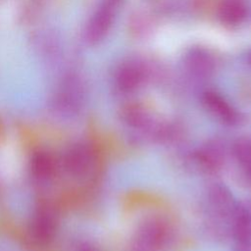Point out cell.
Returning <instances> with one entry per match:
<instances>
[{"label": "cell", "mask_w": 251, "mask_h": 251, "mask_svg": "<svg viewBox=\"0 0 251 251\" xmlns=\"http://www.w3.org/2000/svg\"><path fill=\"white\" fill-rule=\"evenodd\" d=\"M121 5L122 0L100 1L85 25L83 36L87 44L96 45L105 38L116 20Z\"/></svg>", "instance_id": "1"}, {"label": "cell", "mask_w": 251, "mask_h": 251, "mask_svg": "<svg viewBox=\"0 0 251 251\" xmlns=\"http://www.w3.org/2000/svg\"><path fill=\"white\" fill-rule=\"evenodd\" d=\"M168 226L157 219L147 220L139 226L130 243V251H158L166 243Z\"/></svg>", "instance_id": "2"}, {"label": "cell", "mask_w": 251, "mask_h": 251, "mask_svg": "<svg viewBox=\"0 0 251 251\" xmlns=\"http://www.w3.org/2000/svg\"><path fill=\"white\" fill-rule=\"evenodd\" d=\"M202 103L211 115L227 126H236L242 121L241 115L218 92L205 91Z\"/></svg>", "instance_id": "3"}, {"label": "cell", "mask_w": 251, "mask_h": 251, "mask_svg": "<svg viewBox=\"0 0 251 251\" xmlns=\"http://www.w3.org/2000/svg\"><path fill=\"white\" fill-rule=\"evenodd\" d=\"M196 161L209 172L219 170L224 163V149L217 141H209L195 153Z\"/></svg>", "instance_id": "4"}, {"label": "cell", "mask_w": 251, "mask_h": 251, "mask_svg": "<svg viewBox=\"0 0 251 251\" xmlns=\"http://www.w3.org/2000/svg\"><path fill=\"white\" fill-rule=\"evenodd\" d=\"M144 77L143 69L134 63H127L121 66L116 74V83L124 92H130L136 89Z\"/></svg>", "instance_id": "5"}, {"label": "cell", "mask_w": 251, "mask_h": 251, "mask_svg": "<svg viewBox=\"0 0 251 251\" xmlns=\"http://www.w3.org/2000/svg\"><path fill=\"white\" fill-rule=\"evenodd\" d=\"M232 232L237 243L251 241V210L243 205L237 204L232 215Z\"/></svg>", "instance_id": "6"}, {"label": "cell", "mask_w": 251, "mask_h": 251, "mask_svg": "<svg viewBox=\"0 0 251 251\" xmlns=\"http://www.w3.org/2000/svg\"><path fill=\"white\" fill-rule=\"evenodd\" d=\"M218 14L222 23L235 25L245 19L247 15V6L243 0H222Z\"/></svg>", "instance_id": "7"}, {"label": "cell", "mask_w": 251, "mask_h": 251, "mask_svg": "<svg viewBox=\"0 0 251 251\" xmlns=\"http://www.w3.org/2000/svg\"><path fill=\"white\" fill-rule=\"evenodd\" d=\"M185 63L188 69L198 75H209L214 67V62L209 54L200 49L191 50L186 56Z\"/></svg>", "instance_id": "8"}, {"label": "cell", "mask_w": 251, "mask_h": 251, "mask_svg": "<svg viewBox=\"0 0 251 251\" xmlns=\"http://www.w3.org/2000/svg\"><path fill=\"white\" fill-rule=\"evenodd\" d=\"M232 154L245 176L251 180V139H237L232 146Z\"/></svg>", "instance_id": "9"}, {"label": "cell", "mask_w": 251, "mask_h": 251, "mask_svg": "<svg viewBox=\"0 0 251 251\" xmlns=\"http://www.w3.org/2000/svg\"><path fill=\"white\" fill-rule=\"evenodd\" d=\"M124 119L128 126L136 128L147 127L152 123V117L148 111L137 104L129 105L126 108Z\"/></svg>", "instance_id": "10"}, {"label": "cell", "mask_w": 251, "mask_h": 251, "mask_svg": "<svg viewBox=\"0 0 251 251\" xmlns=\"http://www.w3.org/2000/svg\"><path fill=\"white\" fill-rule=\"evenodd\" d=\"M233 251H251V241L245 243H237Z\"/></svg>", "instance_id": "11"}, {"label": "cell", "mask_w": 251, "mask_h": 251, "mask_svg": "<svg viewBox=\"0 0 251 251\" xmlns=\"http://www.w3.org/2000/svg\"><path fill=\"white\" fill-rule=\"evenodd\" d=\"M247 62H248V64L251 65V52H249L247 54Z\"/></svg>", "instance_id": "12"}]
</instances>
